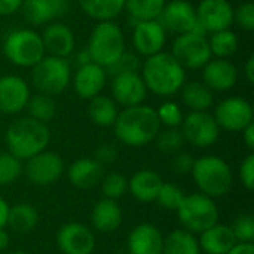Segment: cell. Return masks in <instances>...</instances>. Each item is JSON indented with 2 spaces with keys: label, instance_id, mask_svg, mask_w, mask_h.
<instances>
[{
  "label": "cell",
  "instance_id": "cell-1",
  "mask_svg": "<svg viewBox=\"0 0 254 254\" xmlns=\"http://www.w3.org/2000/svg\"><path fill=\"white\" fill-rule=\"evenodd\" d=\"M115 135L127 146L138 147L155 140L161 129L158 113L153 107L138 104L125 107L113 124Z\"/></svg>",
  "mask_w": 254,
  "mask_h": 254
},
{
  "label": "cell",
  "instance_id": "cell-2",
  "mask_svg": "<svg viewBox=\"0 0 254 254\" xmlns=\"http://www.w3.org/2000/svg\"><path fill=\"white\" fill-rule=\"evenodd\" d=\"M141 77L150 92L159 97H170L180 91L186 80V73L171 54L161 51L147 57L141 67Z\"/></svg>",
  "mask_w": 254,
  "mask_h": 254
},
{
  "label": "cell",
  "instance_id": "cell-3",
  "mask_svg": "<svg viewBox=\"0 0 254 254\" xmlns=\"http://www.w3.org/2000/svg\"><path fill=\"white\" fill-rule=\"evenodd\" d=\"M49 137L46 124L28 116L12 122L6 131L4 140L10 155L19 161H27L46 149Z\"/></svg>",
  "mask_w": 254,
  "mask_h": 254
},
{
  "label": "cell",
  "instance_id": "cell-4",
  "mask_svg": "<svg viewBox=\"0 0 254 254\" xmlns=\"http://www.w3.org/2000/svg\"><path fill=\"white\" fill-rule=\"evenodd\" d=\"M92 63L109 67L125 52V37L121 27L112 21H100L89 37L86 49Z\"/></svg>",
  "mask_w": 254,
  "mask_h": 254
},
{
  "label": "cell",
  "instance_id": "cell-5",
  "mask_svg": "<svg viewBox=\"0 0 254 254\" xmlns=\"http://www.w3.org/2000/svg\"><path fill=\"white\" fill-rule=\"evenodd\" d=\"M192 176L196 186L210 198L225 196L232 186V173L229 165L219 156H202L195 159Z\"/></svg>",
  "mask_w": 254,
  "mask_h": 254
},
{
  "label": "cell",
  "instance_id": "cell-6",
  "mask_svg": "<svg viewBox=\"0 0 254 254\" xmlns=\"http://www.w3.org/2000/svg\"><path fill=\"white\" fill-rule=\"evenodd\" d=\"M71 68L65 58L46 55L33 65L31 82L37 92L55 97L60 95L70 83Z\"/></svg>",
  "mask_w": 254,
  "mask_h": 254
},
{
  "label": "cell",
  "instance_id": "cell-7",
  "mask_svg": "<svg viewBox=\"0 0 254 254\" xmlns=\"http://www.w3.org/2000/svg\"><path fill=\"white\" fill-rule=\"evenodd\" d=\"M3 52L18 67H33L46 54L40 34L30 28L10 31L3 42Z\"/></svg>",
  "mask_w": 254,
  "mask_h": 254
},
{
  "label": "cell",
  "instance_id": "cell-8",
  "mask_svg": "<svg viewBox=\"0 0 254 254\" xmlns=\"http://www.w3.org/2000/svg\"><path fill=\"white\" fill-rule=\"evenodd\" d=\"M180 223L189 232H204L219 220V208L213 198L204 193L185 195L182 204L176 210Z\"/></svg>",
  "mask_w": 254,
  "mask_h": 254
},
{
  "label": "cell",
  "instance_id": "cell-9",
  "mask_svg": "<svg viewBox=\"0 0 254 254\" xmlns=\"http://www.w3.org/2000/svg\"><path fill=\"white\" fill-rule=\"evenodd\" d=\"M171 55L183 68H202L211 60L208 40L196 31L179 34L173 43Z\"/></svg>",
  "mask_w": 254,
  "mask_h": 254
},
{
  "label": "cell",
  "instance_id": "cell-10",
  "mask_svg": "<svg viewBox=\"0 0 254 254\" xmlns=\"http://www.w3.org/2000/svg\"><path fill=\"white\" fill-rule=\"evenodd\" d=\"M182 134L185 141L195 147L213 146L220 134V128L213 115L207 112H192L182 121Z\"/></svg>",
  "mask_w": 254,
  "mask_h": 254
},
{
  "label": "cell",
  "instance_id": "cell-11",
  "mask_svg": "<svg viewBox=\"0 0 254 254\" xmlns=\"http://www.w3.org/2000/svg\"><path fill=\"white\" fill-rule=\"evenodd\" d=\"M213 116L219 128L238 132L253 122V107L244 98L231 97L222 100L216 106Z\"/></svg>",
  "mask_w": 254,
  "mask_h": 254
},
{
  "label": "cell",
  "instance_id": "cell-12",
  "mask_svg": "<svg viewBox=\"0 0 254 254\" xmlns=\"http://www.w3.org/2000/svg\"><path fill=\"white\" fill-rule=\"evenodd\" d=\"M64 171L60 155L54 152H40L27 159L25 176L36 186H48L57 182Z\"/></svg>",
  "mask_w": 254,
  "mask_h": 254
},
{
  "label": "cell",
  "instance_id": "cell-13",
  "mask_svg": "<svg viewBox=\"0 0 254 254\" xmlns=\"http://www.w3.org/2000/svg\"><path fill=\"white\" fill-rule=\"evenodd\" d=\"M198 25L210 33L228 30L234 22V7L228 0H201L196 7Z\"/></svg>",
  "mask_w": 254,
  "mask_h": 254
},
{
  "label": "cell",
  "instance_id": "cell-14",
  "mask_svg": "<svg viewBox=\"0 0 254 254\" xmlns=\"http://www.w3.org/2000/svg\"><path fill=\"white\" fill-rule=\"evenodd\" d=\"M165 27L156 19L137 21L132 31V43L138 54L144 57L155 55L165 45Z\"/></svg>",
  "mask_w": 254,
  "mask_h": 254
},
{
  "label": "cell",
  "instance_id": "cell-15",
  "mask_svg": "<svg viewBox=\"0 0 254 254\" xmlns=\"http://www.w3.org/2000/svg\"><path fill=\"white\" fill-rule=\"evenodd\" d=\"M30 98L27 82L15 74L0 77V113L16 115L25 109Z\"/></svg>",
  "mask_w": 254,
  "mask_h": 254
},
{
  "label": "cell",
  "instance_id": "cell-16",
  "mask_svg": "<svg viewBox=\"0 0 254 254\" xmlns=\"http://www.w3.org/2000/svg\"><path fill=\"white\" fill-rule=\"evenodd\" d=\"M159 16H162L164 27L179 34L196 31L199 27L196 9L186 0H171L170 3H165Z\"/></svg>",
  "mask_w": 254,
  "mask_h": 254
},
{
  "label": "cell",
  "instance_id": "cell-17",
  "mask_svg": "<svg viewBox=\"0 0 254 254\" xmlns=\"http://www.w3.org/2000/svg\"><path fill=\"white\" fill-rule=\"evenodd\" d=\"M112 94L115 103H119L124 107H132L144 101L147 95V88L140 74L124 73L113 77Z\"/></svg>",
  "mask_w": 254,
  "mask_h": 254
},
{
  "label": "cell",
  "instance_id": "cell-18",
  "mask_svg": "<svg viewBox=\"0 0 254 254\" xmlns=\"http://www.w3.org/2000/svg\"><path fill=\"white\" fill-rule=\"evenodd\" d=\"M57 244L64 254H91L95 247V238L86 226L68 223L58 231Z\"/></svg>",
  "mask_w": 254,
  "mask_h": 254
},
{
  "label": "cell",
  "instance_id": "cell-19",
  "mask_svg": "<svg viewBox=\"0 0 254 254\" xmlns=\"http://www.w3.org/2000/svg\"><path fill=\"white\" fill-rule=\"evenodd\" d=\"M238 70L226 58L210 60L202 67V83L211 91H228L237 85Z\"/></svg>",
  "mask_w": 254,
  "mask_h": 254
},
{
  "label": "cell",
  "instance_id": "cell-20",
  "mask_svg": "<svg viewBox=\"0 0 254 254\" xmlns=\"http://www.w3.org/2000/svg\"><path fill=\"white\" fill-rule=\"evenodd\" d=\"M107 80V73L104 67L95 63H86L79 67L74 74L73 86L76 94L83 100H91L103 91Z\"/></svg>",
  "mask_w": 254,
  "mask_h": 254
},
{
  "label": "cell",
  "instance_id": "cell-21",
  "mask_svg": "<svg viewBox=\"0 0 254 254\" xmlns=\"http://www.w3.org/2000/svg\"><path fill=\"white\" fill-rule=\"evenodd\" d=\"M40 37L45 46V52L52 57L67 58L74 49V34L65 24H48Z\"/></svg>",
  "mask_w": 254,
  "mask_h": 254
},
{
  "label": "cell",
  "instance_id": "cell-22",
  "mask_svg": "<svg viewBox=\"0 0 254 254\" xmlns=\"http://www.w3.org/2000/svg\"><path fill=\"white\" fill-rule=\"evenodd\" d=\"M24 19L31 25H42L52 21L55 16L65 13V0H22L19 7Z\"/></svg>",
  "mask_w": 254,
  "mask_h": 254
},
{
  "label": "cell",
  "instance_id": "cell-23",
  "mask_svg": "<svg viewBox=\"0 0 254 254\" xmlns=\"http://www.w3.org/2000/svg\"><path fill=\"white\" fill-rule=\"evenodd\" d=\"M164 238L153 225H138L128 237L129 254H162Z\"/></svg>",
  "mask_w": 254,
  "mask_h": 254
},
{
  "label": "cell",
  "instance_id": "cell-24",
  "mask_svg": "<svg viewBox=\"0 0 254 254\" xmlns=\"http://www.w3.org/2000/svg\"><path fill=\"white\" fill-rule=\"evenodd\" d=\"M104 177V168L100 162L91 158L74 161L68 168V180L79 189L95 188Z\"/></svg>",
  "mask_w": 254,
  "mask_h": 254
},
{
  "label": "cell",
  "instance_id": "cell-25",
  "mask_svg": "<svg viewBox=\"0 0 254 254\" xmlns=\"http://www.w3.org/2000/svg\"><path fill=\"white\" fill-rule=\"evenodd\" d=\"M237 238L226 225H213L207 231L201 232L199 249H202L207 254H226L235 244Z\"/></svg>",
  "mask_w": 254,
  "mask_h": 254
},
{
  "label": "cell",
  "instance_id": "cell-26",
  "mask_svg": "<svg viewBox=\"0 0 254 254\" xmlns=\"http://www.w3.org/2000/svg\"><path fill=\"white\" fill-rule=\"evenodd\" d=\"M162 179L158 173L152 170L137 171L128 182V190L140 202L156 201L159 189L162 186Z\"/></svg>",
  "mask_w": 254,
  "mask_h": 254
},
{
  "label": "cell",
  "instance_id": "cell-27",
  "mask_svg": "<svg viewBox=\"0 0 254 254\" xmlns=\"http://www.w3.org/2000/svg\"><path fill=\"white\" fill-rule=\"evenodd\" d=\"M92 225L97 231L109 234L115 232L122 223V211L115 199L104 198L98 201L91 216Z\"/></svg>",
  "mask_w": 254,
  "mask_h": 254
},
{
  "label": "cell",
  "instance_id": "cell-28",
  "mask_svg": "<svg viewBox=\"0 0 254 254\" xmlns=\"http://www.w3.org/2000/svg\"><path fill=\"white\" fill-rule=\"evenodd\" d=\"M179 92L183 104L192 112H207L214 101L211 89L198 80L183 83Z\"/></svg>",
  "mask_w": 254,
  "mask_h": 254
},
{
  "label": "cell",
  "instance_id": "cell-29",
  "mask_svg": "<svg viewBox=\"0 0 254 254\" xmlns=\"http://www.w3.org/2000/svg\"><path fill=\"white\" fill-rule=\"evenodd\" d=\"M39 222L37 210L30 204H16L13 207H9L7 222L6 225L18 232V234H27L36 228Z\"/></svg>",
  "mask_w": 254,
  "mask_h": 254
},
{
  "label": "cell",
  "instance_id": "cell-30",
  "mask_svg": "<svg viewBox=\"0 0 254 254\" xmlns=\"http://www.w3.org/2000/svg\"><path fill=\"white\" fill-rule=\"evenodd\" d=\"M88 115L91 121L98 127H112L118 116V107L115 100L107 95H97L89 100Z\"/></svg>",
  "mask_w": 254,
  "mask_h": 254
},
{
  "label": "cell",
  "instance_id": "cell-31",
  "mask_svg": "<svg viewBox=\"0 0 254 254\" xmlns=\"http://www.w3.org/2000/svg\"><path fill=\"white\" fill-rule=\"evenodd\" d=\"M82 10L98 21H112L125 7V0H79Z\"/></svg>",
  "mask_w": 254,
  "mask_h": 254
},
{
  "label": "cell",
  "instance_id": "cell-32",
  "mask_svg": "<svg viewBox=\"0 0 254 254\" xmlns=\"http://www.w3.org/2000/svg\"><path fill=\"white\" fill-rule=\"evenodd\" d=\"M162 254H199V243L189 231H173L162 246Z\"/></svg>",
  "mask_w": 254,
  "mask_h": 254
},
{
  "label": "cell",
  "instance_id": "cell-33",
  "mask_svg": "<svg viewBox=\"0 0 254 254\" xmlns=\"http://www.w3.org/2000/svg\"><path fill=\"white\" fill-rule=\"evenodd\" d=\"M211 55L217 58H229L238 49V37L232 30H222L211 33V39L208 40Z\"/></svg>",
  "mask_w": 254,
  "mask_h": 254
},
{
  "label": "cell",
  "instance_id": "cell-34",
  "mask_svg": "<svg viewBox=\"0 0 254 254\" xmlns=\"http://www.w3.org/2000/svg\"><path fill=\"white\" fill-rule=\"evenodd\" d=\"M25 107L28 110L30 118H33L36 121H40L43 124L49 122L55 116V112H57L54 98L49 97V95L40 94V92L30 97Z\"/></svg>",
  "mask_w": 254,
  "mask_h": 254
},
{
  "label": "cell",
  "instance_id": "cell-35",
  "mask_svg": "<svg viewBox=\"0 0 254 254\" xmlns=\"http://www.w3.org/2000/svg\"><path fill=\"white\" fill-rule=\"evenodd\" d=\"M165 6V0H125V7L128 12L141 19H156Z\"/></svg>",
  "mask_w": 254,
  "mask_h": 254
},
{
  "label": "cell",
  "instance_id": "cell-36",
  "mask_svg": "<svg viewBox=\"0 0 254 254\" xmlns=\"http://www.w3.org/2000/svg\"><path fill=\"white\" fill-rule=\"evenodd\" d=\"M155 140L158 149L164 153H176L185 144V137L177 128H168L162 132H158Z\"/></svg>",
  "mask_w": 254,
  "mask_h": 254
},
{
  "label": "cell",
  "instance_id": "cell-37",
  "mask_svg": "<svg viewBox=\"0 0 254 254\" xmlns=\"http://www.w3.org/2000/svg\"><path fill=\"white\" fill-rule=\"evenodd\" d=\"M101 190L106 198L116 201L121 196H124L125 192L128 190V180L119 173H110L106 177H103Z\"/></svg>",
  "mask_w": 254,
  "mask_h": 254
},
{
  "label": "cell",
  "instance_id": "cell-38",
  "mask_svg": "<svg viewBox=\"0 0 254 254\" xmlns=\"http://www.w3.org/2000/svg\"><path fill=\"white\" fill-rule=\"evenodd\" d=\"M22 173V164L18 158L7 153H0V185L13 183Z\"/></svg>",
  "mask_w": 254,
  "mask_h": 254
},
{
  "label": "cell",
  "instance_id": "cell-39",
  "mask_svg": "<svg viewBox=\"0 0 254 254\" xmlns=\"http://www.w3.org/2000/svg\"><path fill=\"white\" fill-rule=\"evenodd\" d=\"M183 198H185V193L177 185L162 183L159 193L156 196V201L159 205H162L167 210H177L179 205L182 204Z\"/></svg>",
  "mask_w": 254,
  "mask_h": 254
},
{
  "label": "cell",
  "instance_id": "cell-40",
  "mask_svg": "<svg viewBox=\"0 0 254 254\" xmlns=\"http://www.w3.org/2000/svg\"><path fill=\"white\" fill-rule=\"evenodd\" d=\"M159 122L167 125L168 128H177L182 125L183 121V112L180 109V106L177 103L173 101H165L159 106V109L156 110Z\"/></svg>",
  "mask_w": 254,
  "mask_h": 254
},
{
  "label": "cell",
  "instance_id": "cell-41",
  "mask_svg": "<svg viewBox=\"0 0 254 254\" xmlns=\"http://www.w3.org/2000/svg\"><path fill=\"white\" fill-rule=\"evenodd\" d=\"M238 243H253L254 241V217L252 214H241L235 219L231 226Z\"/></svg>",
  "mask_w": 254,
  "mask_h": 254
},
{
  "label": "cell",
  "instance_id": "cell-42",
  "mask_svg": "<svg viewBox=\"0 0 254 254\" xmlns=\"http://www.w3.org/2000/svg\"><path fill=\"white\" fill-rule=\"evenodd\" d=\"M107 68H109V74L113 76V77L118 76V74H124V73H137V70L140 68V60L134 54L124 52Z\"/></svg>",
  "mask_w": 254,
  "mask_h": 254
},
{
  "label": "cell",
  "instance_id": "cell-43",
  "mask_svg": "<svg viewBox=\"0 0 254 254\" xmlns=\"http://www.w3.org/2000/svg\"><path fill=\"white\" fill-rule=\"evenodd\" d=\"M234 21L247 31L254 30V4L252 1L243 3L237 10H234Z\"/></svg>",
  "mask_w": 254,
  "mask_h": 254
},
{
  "label": "cell",
  "instance_id": "cell-44",
  "mask_svg": "<svg viewBox=\"0 0 254 254\" xmlns=\"http://www.w3.org/2000/svg\"><path fill=\"white\" fill-rule=\"evenodd\" d=\"M240 177L243 185L249 189L253 190L254 189V155H249L241 167H240Z\"/></svg>",
  "mask_w": 254,
  "mask_h": 254
},
{
  "label": "cell",
  "instance_id": "cell-45",
  "mask_svg": "<svg viewBox=\"0 0 254 254\" xmlns=\"http://www.w3.org/2000/svg\"><path fill=\"white\" fill-rule=\"evenodd\" d=\"M195 164V159L190 153H179L174 159H173V168L176 173L179 174H188L192 171Z\"/></svg>",
  "mask_w": 254,
  "mask_h": 254
},
{
  "label": "cell",
  "instance_id": "cell-46",
  "mask_svg": "<svg viewBox=\"0 0 254 254\" xmlns=\"http://www.w3.org/2000/svg\"><path fill=\"white\" fill-rule=\"evenodd\" d=\"M118 156V152H116V147L112 146V144H101L97 150H95V161L100 162L101 165L104 164H112L115 162Z\"/></svg>",
  "mask_w": 254,
  "mask_h": 254
},
{
  "label": "cell",
  "instance_id": "cell-47",
  "mask_svg": "<svg viewBox=\"0 0 254 254\" xmlns=\"http://www.w3.org/2000/svg\"><path fill=\"white\" fill-rule=\"evenodd\" d=\"M22 4V0H0V15H12Z\"/></svg>",
  "mask_w": 254,
  "mask_h": 254
},
{
  "label": "cell",
  "instance_id": "cell-48",
  "mask_svg": "<svg viewBox=\"0 0 254 254\" xmlns=\"http://www.w3.org/2000/svg\"><path fill=\"white\" fill-rule=\"evenodd\" d=\"M226 254H254V246L252 243H237Z\"/></svg>",
  "mask_w": 254,
  "mask_h": 254
},
{
  "label": "cell",
  "instance_id": "cell-49",
  "mask_svg": "<svg viewBox=\"0 0 254 254\" xmlns=\"http://www.w3.org/2000/svg\"><path fill=\"white\" fill-rule=\"evenodd\" d=\"M243 137H244V143L246 146L253 150L254 149V124L252 122L250 125H247L244 129H243Z\"/></svg>",
  "mask_w": 254,
  "mask_h": 254
},
{
  "label": "cell",
  "instance_id": "cell-50",
  "mask_svg": "<svg viewBox=\"0 0 254 254\" xmlns=\"http://www.w3.org/2000/svg\"><path fill=\"white\" fill-rule=\"evenodd\" d=\"M7 214H9V205L3 198H0V229L6 226Z\"/></svg>",
  "mask_w": 254,
  "mask_h": 254
},
{
  "label": "cell",
  "instance_id": "cell-51",
  "mask_svg": "<svg viewBox=\"0 0 254 254\" xmlns=\"http://www.w3.org/2000/svg\"><path fill=\"white\" fill-rule=\"evenodd\" d=\"M244 73H246V77H247V82L249 83H253L254 82V57H249L247 63H246V67H244Z\"/></svg>",
  "mask_w": 254,
  "mask_h": 254
},
{
  "label": "cell",
  "instance_id": "cell-52",
  "mask_svg": "<svg viewBox=\"0 0 254 254\" xmlns=\"http://www.w3.org/2000/svg\"><path fill=\"white\" fill-rule=\"evenodd\" d=\"M7 244H9V237H7V234L4 232V228H1V229H0V252L4 250V249L7 247Z\"/></svg>",
  "mask_w": 254,
  "mask_h": 254
},
{
  "label": "cell",
  "instance_id": "cell-53",
  "mask_svg": "<svg viewBox=\"0 0 254 254\" xmlns=\"http://www.w3.org/2000/svg\"><path fill=\"white\" fill-rule=\"evenodd\" d=\"M10 254H27V253H24V252H16V253H10Z\"/></svg>",
  "mask_w": 254,
  "mask_h": 254
}]
</instances>
